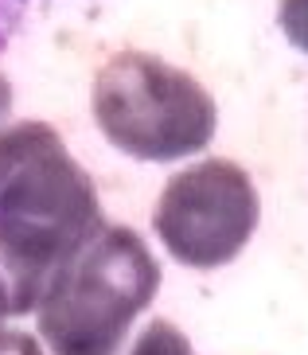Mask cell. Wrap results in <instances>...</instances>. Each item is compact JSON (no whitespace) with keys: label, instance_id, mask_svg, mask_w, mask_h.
<instances>
[{"label":"cell","instance_id":"obj_3","mask_svg":"<svg viewBox=\"0 0 308 355\" xmlns=\"http://www.w3.org/2000/svg\"><path fill=\"white\" fill-rule=\"evenodd\" d=\"M94 121L133 160L196 157L219 129V105L187 71L148 51H117L94 74Z\"/></svg>","mask_w":308,"mask_h":355},{"label":"cell","instance_id":"obj_4","mask_svg":"<svg viewBox=\"0 0 308 355\" xmlns=\"http://www.w3.org/2000/svg\"><path fill=\"white\" fill-rule=\"evenodd\" d=\"M262 199L250 172L226 157L180 168L156 199V239L191 270H219L254 239Z\"/></svg>","mask_w":308,"mask_h":355},{"label":"cell","instance_id":"obj_5","mask_svg":"<svg viewBox=\"0 0 308 355\" xmlns=\"http://www.w3.org/2000/svg\"><path fill=\"white\" fill-rule=\"evenodd\" d=\"M129 355H196V347H191V340L172 320H153L137 336V344L129 347Z\"/></svg>","mask_w":308,"mask_h":355},{"label":"cell","instance_id":"obj_1","mask_svg":"<svg viewBox=\"0 0 308 355\" xmlns=\"http://www.w3.org/2000/svg\"><path fill=\"white\" fill-rule=\"evenodd\" d=\"M98 188L47 121L0 129V282L12 316L40 309L51 282L102 230Z\"/></svg>","mask_w":308,"mask_h":355},{"label":"cell","instance_id":"obj_8","mask_svg":"<svg viewBox=\"0 0 308 355\" xmlns=\"http://www.w3.org/2000/svg\"><path fill=\"white\" fill-rule=\"evenodd\" d=\"M12 114V86H8V78L0 74V121Z\"/></svg>","mask_w":308,"mask_h":355},{"label":"cell","instance_id":"obj_6","mask_svg":"<svg viewBox=\"0 0 308 355\" xmlns=\"http://www.w3.org/2000/svg\"><path fill=\"white\" fill-rule=\"evenodd\" d=\"M277 24L285 40L308 55V0H281L277 4Z\"/></svg>","mask_w":308,"mask_h":355},{"label":"cell","instance_id":"obj_9","mask_svg":"<svg viewBox=\"0 0 308 355\" xmlns=\"http://www.w3.org/2000/svg\"><path fill=\"white\" fill-rule=\"evenodd\" d=\"M12 316V304H8V289H4V282H0V324Z\"/></svg>","mask_w":308,"mask_h":355},{"label":"cell","instance_id":"obj_2","mask_svg":"<svg viewBox=\"0 0 308 355\" xmlns=\"http://www.w3.org/2000/svg\"><path fill=\"white\" fill-rule=\"evenodd\" d=\"M160 289V261L129 227L102 230L71 258L35 309L51 355H117Z\"/></svg>","mask_w":308,"mask_h":355},{"label":"cell","instance_id":"obj_7","mask_svg":"<svg viewBox=\"0 0 308 355\" xmlns=\"http://www.w3.org/2000/svg\"><path fill=\"white\" fill-rule=\"evenodd\" d=\"M0 355H47V352H43V344L31 332L0 328Z\"/></svg>","mask_w":308,"mask_h":355}]
</instances>
